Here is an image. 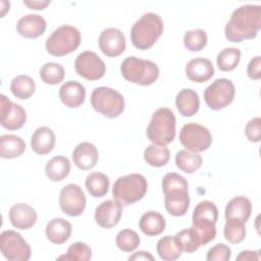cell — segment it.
Returning <instances> with one entry per match:
<instances>
[{
  "label": "cell",
  "mask_w": 261,
  "mask_h": 261,
  "mask_svg": "<svg viewBox=\"0 0 261 261\" xmlns=\"http://www.w3.org/2000/svg\"><path fill=\"white\" fill-rule=\"evenodd\" d=\"M261 28V6L246 4L232 11L224 28L225 38L229 42L240 43L256 38Z\"/></svg>",
  "instance_id": "cell-1"
},
{
  "label": "cell",
  "mask_w": 261,
  "mask_h": 261,
  "mask_svg": "<svg viewBox=\"0 0 261 261\" xmlns=\"http://www.w3.org/2000/svg\"><path fill=\"white\" fill-rule=\"evenodd\" d=\"M163 20L154 12L143 14L132 27V44L140 50L150 49L163 33Z\"/></svg>",
  "instance_id": "cell-2"
},
{
  "label": "cell",
  "mask_w": 261,
  "mask_h": 261,
  "mask_svg": "<svg viewBox=\"0 0 261 261\" xmlns=\"http://www.w3.org/2000/svg\"><path fill=\"white\" fill-rule=\"evenodd\" d=\"M218 219V209L216 205L208 200L201 201L195 207L192 216L193 227L198 232L201 245H207L216 237L215 224Z\"/></svg>",
  "instance_id": "cell-3"
},
{
  "label": "cell",
  "mask_w": 261,
  "mask_h": 261,
  "mask_svg": "<svg viewBox=\"0 0 261 261\" xmlns=\"http://www.w3.org/2000/svg\"><path fill=\"white\" fill-rule=\"evenodd\" d=\"M176 119L173 112L166 107L157 109L148 124L147 137L153 144L167 145L174 140Z\"/></svg>",
  "instance_id": "cell-4"
},
{
  "label": "cell",
  "mask_w": 261,
  "mask_h": 261,
  "mask_svg": "<svg viewBox=\"0 0 261 261\" xmlns=\"http://www.w3.org/2000/svg\"><path fill=\"white\" fill-rule=\"evenodd\" d=\"M120 71L127 82L141 86H150L159 76V68L156 63L136 56L126 57L120 65Z\"/></svg>",
  "instance_id": "cell-5"
},
{
  "label": "cell",
  "mask_w": 261,
  "mask_h": 261,
  "mask_svg": "<svg viewBox=\"0 0 261 261\" xmlns=\"http://www.w3.org/2000/svg\"><path fill=\"white\" fill-rule=\"evenodd\" d=\"M148 190V182L144 175L130 173L118 177L112 188L114 199L123 205H130L140 201Z\"/></svg>",
  "instance_id": "cell-6"
},
{
  "label": "cell",
  "mask_w": 261,
  "mask_h": 261,
  "mask_svg": "<svg viewBox=\"0 0 261 261\" xmlns=\"http://www.w3.org/2000/svg\"><path fill=\"white\" fill-rule=\"evenodd\" d=\"M80 31L69 24L57 28L46 40V50L49 54L61 57L77 49L81 44Z\"/></svg>",
  "instance_id": "cell-7"
},
{
  "label": "cell",
  "mask_w": 261,
  "mask_h": 261,
  "mask_svg": "<svg viewBox=\"0 0 261 261\" xmlns=\"http://www.w3.org/2000/svg\"><path fill=\"white\" fill-rule=\"evenodd\" d=\"M93 108L107 118H115L124 110L123 96L108 87H98L91 94Z\"/></svg>",
  "instance_id": "cell-8"
},
{
  "label": "cell",
  "mask_w": 261,
  "mask_h": 261,
  "mask_svg": "<svg viewBox=\"0 0 261 261\" xmlns=\"http://www.w3.org/2000/svg\"><path fill=\"white\" fill-rule=\"evenodd\" d=\"M236 88L228 79H217L204 91V100L212 110H220L228 106L234 98Z\"/></svg>",
  "instance_id": "cell-9"
},
{
  "label": "cell",
  "mask_w": 261,
  "mask_h": 261,
  "mask_svg": "<svg viewBox=\"0 0 261 261\" xmlns=\"http://www.w3.org/2000/svg\"><path fill=\"white\" fill-rule=\"evenodd\" d=\"M179 142L188 151L199 153L209 149L212 143V135L202 124L187 123L180 129Z\"/></svg>",
  "instance_id": "cell-10"
},
{
  "label": "cell",
  "mask_w": 261,
  "mask_h": 261,
  "mask_svg": "<svg viewBox=\"0 0 261 261\" xmlns=\"http://www.w3.org/2000/svg\"><path fill=\"white\" fill-rule=\"evenodd\" d=\"M0 251L9 261H28L31 258V247L15 230H4L0 234Z\"/></svg>",
  "instance_id": "cell-11"
},
{
  "label": "cell",
  "mask_w": 261,
  "mask_h": 261,
  "mask_svg": "<svg viewBox=\"0 0 261 261\" xmlns=\"http://www.w3.org/2000/svg\"><path fill=\"white\" fill-rule=\"evenodd\" d=\"M74 68L80 76L88 81L100 80L106 72L104 61L93 51L80 53L74 60Z\"/></svg>",
  "instance_id": "cell-12"
},
{
  "label": "cell",
  "mask_w": 261,
  "mask_h": 261,
  "mask_svg": "<svg viewBox=\"0 0 261 261\" xmlns=\"http://www.w3.org/2000/svg\"><path fill=\"white\" fill-rule=\"evenodd\" d=\"M86 196L82 188L75 184L63 187L59 194V206L63 213L71 217L83 214L86 208Z\"/></svg>",
  "instance_id": "cell-13"
},
{
  "label": "cell",
  "mask_w": 261,
  "mask_h": 261,
  "mask_svg": "<svg viewBox=\"0 0 261 261\" xmlns=\"http://www.w3.org/2000/svg\"><path fill=\"white\" fill-rule=\"evenodd\" d=\"M27 120L25 110L18 104L11 102L3 94L0 95V123L8 130L21 128Z\"/></svg>",
  "instance_id": "cell-14"
},
{
  "label": "cell",
  "mask_w": 261,
  "mask_h": 261,
  "mask_svg": "<svg viewBox=\"0 0 261 261\" xmlns=\"http://www.w3.org/2000/svg\"><path fill=\"white\" fill-rule=\"evenodd\" d=\"M99 47L108 57H117L125 50L126 43L122 32L116 28H107L99 36Z\"/></svg>",
  "instance_id": "cell-15"
},
{
  "label": "cell",
  "mask_w": 261,
  "mask_h": 261,
  "mask_svg": "<svg viewBox=\"0 0 261 261\" xmlns=\"http://www.w3.org/2000/svg\"><path fill=\"white\" fill-rule=\"evenodd\" d=\"M122 215V205L119 201L106 200L95 210L96 223L103 228H112L119 222Z\"/></svg>",
  "instance_id": "cell-16"
},
{
  "label": "cell",
  "mask_w": 261,
  "mask_h": 261,
  "mask_svg": "<svg viewBox=\"0 0 261 261\" xmlns=\"http://www.w3.org/2000/svg\"><path fill=\"white\" fill-rule=\"evenodd\" d=\"M37 219L36 210L25 203L15 204L9 210V220L15 228L29 229L36 224Z\"/></svg>",
  "instance_id": "cell-17"
},
{
  "label": "cell",
  "mask_w": 261,
  "mask_h": 261,
  "mask_svg": "<svg viewBox=\"0 0 261 261\" xmlns=\"http://www.w3.org/2000/svg\"><path fill=\"white\" fill-rule=\"evenodd\" d=\"M47 24L43 16L39 14H27L20 17L16 23L17 33L25 39H37L46 31Z\"/></svg>",
  "instance_id": "cell-18"
},
{
  "label": "cell",
  "mask_w": 261,
  "mask_h": 261,
  "mask_svg": "<svg viewBox=\"0 0 261 261\" xmlns=\"http://www.w3.org/2000/svg\"><path fill=\"white\" fill-rule=\"evenodd\" d=\"M99 158V153L95 145L89 142L77 144L72 152V160L76 167L82 170L92 169Z\"/></svg>",
  "instance_id": "cell-19"
},
{
  "label": "cell",
  "mask_w": 261,
  "mask_h": 261,
  "mask_svg": "<svg viewBox=\"0 0 261 261\" xmlns=\"http://www.w3.org/2000/svg\"><path fill=\"white\" fill-rule=\"evenodd\" d=\"M59 98L66 107L77 108L85 102V87L76 81L65 82L59 89Z\"/></svg>",
  "instance_id": "cell-20"
},
{
  "label": "cell",
  "mask_w": 261,
  "mask_h": 261,
  "mask_svg": "<svg viewBox=\"0 0 261 261\" xmlns=\"http://www.w3.org/2000/svg\"><path fill=\"white\" fill-rule=\"evenodd\" d=\"M186 74L192 82L204 83L214 75V66L207 58H194L187 63Z\"/></svg>",
  "instance_id": "cell-21"
},
{
  "label": "cell",
  "mask_w": 261,
  "mask_h": 261,
  "mask_svg": "<svg viewBox=\"0 0 261 261\" xmlns=\"http://www.w3.org/2000/svg\"><path fill=\"white\" fill-rule=\"evenodd\" d=\"M31 146L39 155L50 153L55 147V134L48 126L38 127L32 135Z\"/></svg>",
  "instance_id": "cell-22"
},
{
  "label": "cell",
  "mask_w": 261,
  "mask_h": 261,
  "mask_svg": "<svg viewBox=\"0 0 261 261\" xmlns=\"http://www.w3.org/2000/svg\"><path fill=\"white\" fill-rule=\"evenodd\" d=\"M252 212L251 201L245 196L232 198L225 207V219H236L246 223Z\"/></svg>",
  "instance_id": "cell-23"
},
{
  "label": "cell",
  "mask_w": 261,
  "mask_h": 261,
  "mask_svg": "<svg viewBox=\"0 0 261 261\" xmlns=\"http://www.w3.org/2000/svg\"><path fill=\"white\" fill-rule=\"evenodd\" d=\"M175 105L179 114L185 117H191L195 115L199 110V95L192 89H182L176 95Z\"/></svg>",
  "instance_id": "cell-24"
},
{
  "label": "cell",
  "mask_w": 261,
  "mask_h": 261,
  "mask_svg": "<svg viewBox=\"0 0 261 261\" xmlns=\"http://www.w3.org/2000/svg\"><path fill=\"white\" fill-rule=\"evenodd\" d=\"M71 224L63 218H54L50 220L46 225V237L53 244L65 243L71 234Z\"/></svg>",
  "instance_id": "cell-25"
},
{
  "label": "cell",
  "mask_w": 261,
  "mask_h": 261,
  "mask_svg": "<svg viewBox=\"0 0 261 261\" xmlns=\"http://www.w3.org/2000/svg\"><path fill=\"white\" fill-rule=\"evenodd\" d=\"M165 219L163 215L156 211L144 213L139 221L140 229L148 237H155L162 233L165 229Z\"/></svg>",
  "instance_id": "cell-26"
},
{
  "label": "cell",
  "mask_w": 261,
  "mask_h": 261,
  "mask_svg": "<svg viewBox=\"0 0 261 261\" xmlns=\"http://www.w3.org/2000/svg\"><path fill=\"white\" fill-rule=\"evenodd\" d=\"M187 179L176 172H168L162 178V191L164 197H177L188 195Z\"/></svg>",
  "instance_id": "cell-27"
},
{
  "label": "cell",
  "mask_w": 261,
  "mask_h": 261,
  "mask_svg": "<svg viewBox=\"0 0 261 261\" xmlns=\"http://www.w3.org/2000/svg\"><path fill=\"white\" fill-rule=\"evenodd\" d=\"M25 151L24 141L14 135H3L0 137V156L4 159L19 157Z\"/></svg>",
  "instance_id": "cell-28"
},
{
  "label": "cell",
  "mask_w": 261,
  "mask_h": 261,
  "mask_svg": "<svg viewBox=\"0 0 261 261\" xmlns=\"http://www.w3.org/2000/svg\"><path fill=\"white\" fill-rule=\"evenodd\" d=\"M70 162L65 156H54L51 158L45 167L47 177L52 181H60L64 179L70 172Z\"/></svg>",
  "instance_id": "cell-29"
},
{
  "label": "cell",
  "mask_w": 261,
  "mask_h": 261,
  "mask_svg": "<svg viewBox=\"0 0 261 261\" xmlns=\"http://www.w3.org/2000/svg\"><path fill=\"white\" fill-rule=\"evenodd\" d=\"M86 189L94 198L104 197L109 189V178L102 172H91L86 177Z\"/></svg>",
  "instance_id": "cell-30"
},
{
  "label": "cell",
  "mask_w": 261,
  "mask_h": 261,
  "mask_svg": "<svg viewBox=\"0 0 261 261\" xmlns=\"http://www.w3.org/2000/svg\"><path fill=\"white\" fill-rule=\"evenodd\" d=\"M35 90V81L27 74L17 75L10 83V91L12 95L20 100H25L32 97Z\"/></svg>",
  "instance_id": "cell-31"
},
{
  "label": "cell",
  "mask_w": 261,
  "mask_h": 261,
  "mask_svg": "<svg viewBox=\"0 0 261 261\" xmlns=\"http://www.w3.org/2000/svg\"><path fill=\"white\" fill-rule=\"evenodd\" d=\"M170 158L169 149L166 145L152 144L148 146L144 151L145 161L154 167H162L167 164Z\"/></svg>",
  "instance_id": "cell-32"
},
{
  "label": "cell",
  "mask_w": 261,
  "mask_h": 261,
  "mask_svg": "<svg viewBox=\"0 0 261 261\" xmlns=\"http://www.w3.org/2000/svg\"><path fill=\"white\" fill-rule=\"evenodd\" d=\"M203 159L199 153L188 150H180L175 155V164L177 168L186 173L196 172L202 165Z\"/></svg>",
  "instance_id": "cell-33"
},
{
  "label": "cell",
  "mask_w": 261,
  "mask_h": 261,
  "mask_svg": "<svg viewBox=\"0 0 261 261\" xmlns=\"http://www.w3.org/2000/svg\"><path fill=\"white\" fill-rule=\"evenodd\" d=\"M174 238L181 252L193 253L202 246L200 237L193 226L178 231Z\"/></svg>",
  "instance_id": "cell-34"
},
{
  "label": "cell",
  "mask_w": 261,
  "mask_h": 261,
  "mask_svg": "<svg viewBox=\"0 0 261 261\" xmlns=\"http://www.w3.org/2000/svg\"><path fill=\"white\" fill-rule=\"evenodd\" d=\"M156 250L159 257L164 261H174L181 255V250L173 236H165L161 238L157 242Z\"/></svg>",
  "instance_id": "cell-35"
},
{
  "label": "cell",
  "mask_w": 261,
  "mask_h": 261,
  "mask_svg": "<svg viewBox=\"0 0 261 261\" xmlns=\"http://www.w3.org/2000/svg\"><path fill=\"white\" fill-rule=\"evenodd\" d=\"M240 59V49L236 47H227L218 53L216 57V63L221 71H230L238 66Z\"/></svg>",
  "instance_id": "cell-36"
},
{
  "label": "cell",
  "mask_w": 261,
  "mask_h": 261,
  "mask_svg": "<svg viewBox=\"0 0 261 261\" xmlns=\"http://www.w3.org/2000/svg\"><path fill=\"white\" fill-rule=\"evenodd\" d=\"M65 71L61 64L46 62L40 68V77L47 85H57L64 79Z\"/></svg>",
  "instance_id": "cell-37"
},
{
  "label": "cell",
  "mask_w": 261,
  "mask_h": 261,
  "mask_svg": "<svg viewBox=\"0 0 261 261\" xmlns=\"http://www.w3.org/2000/svg\"><path fill=\"white\" fill-rule=\"evenodd\" d=\"M207 34L202 29H196L186 32L184 35V45L185 47L193 52L201 51L207 45Z\"/></svg>",
  "instance_id": "cell-38"
},
{
  "label": "cell",
  "mask_w": 261,
  "mask_h": 261,
  "mask_svg": "<svg viewBox=\"0 0 261 261\" xmlns=\"http://www.w3.org/2000/svg\"><path fill=\"white\" fill-rule=\"evenodd\" d=\"M223 234L224 238L231 244H239L243 242L246 237L245 223L236 219H226Z\"/></svg>",
  "instance_id": "cell-39"
},
{
  "label": "cell",
  "mask_w": 261,
  "mask_h": 261,
  "mask_svg": "<svg viewBox=\"0 0 261 261\" xmlns=\"http://www.w3.org/2000/svg\"><path fill=\"white\" fill-rule=\"evenodd\" d=\"M116 246L122 252H133L140 245V237L133 229H121L115 239Z\"/></svg>",
  "instance_id": "cell-40"
},
{
  "label": "cell",
  "mask_w": 261,
  "mask_h": 261,
  "mask_svg": "<svg viewBox=\"0 0 261 261\" xmlns=\"http://www.w3.org/2000/svg\"><path fill=\"white\" fill-rule=\"evenodd\" d=\"M164 206L172 216H182L189 209L190 196L188 194L177 197H164Z\"/></svg>",
  "instance_id": "cell-41"
},
{
  "label": "cell",
  "mask_w": 261,
  "mask_h": 261,
  "mask_svg": "<svg viewBox=\"0 0 261 261\" xmlns=\"http://www.w3.org/2000/svg\"><path fill=\"white\" fill-rule=\"evenodd\" d=\"M92 258L91 248L83 242H75L69 246L65 255L58 257V260H82L89 261Z\"/></svg>",
  "instance_id": "cell-42"
},
{
  "label": "cell",
  "mask_w": 261,
  "mask_h": 261,
  "mask_svg": "<svg viewBox=\"0 0 261 261\" xmlns=\"http://www.w3.org/2000/svg\"><path fill=\"white\" fill-rule=\"evenodd\" d=\"M231 257V251L225 244H216L212 247L207 255L206 260L208 261H228Z\"/></svg>",
  "instance_id": "cell-43"
},
{
  "label": "cell",
  "mask_w": 261,
  "mask_h": 261,
  "mask_svg": "<svg viewBox=\"0 0 261 261\" xmlns=\"http://www.w3.org/2000/svg\"><path fill=\"white\" fill-rule=\"evenodd\" d=\"M245 134L250 142L257 143L261 140V118H252L245 127Z\"/></svg>",
  "instance_id": "cell-44"
},
{
  "label": "cell",
  "mask_w": 261,
  "mask_h": 261,
  "mask_svg": "<svg viewBox=\"0 0 261 261\" xmlns=\"http://www.w3.org/2000/svg\"><path fill=\"white\" fill-rule=\"evenodd\" d=\"M247 74L250 79L258 81L261 77V57L255 56L252 58L247 67Z\"/></svg>",
  "instance_id": "cell-45"
},
{
  "label": "cell",
  "mask_w": 261,
  "mask_h": 261,
  "mask_svg": "<svg viewBox=\"0 0 261 261\" xmlns=\"http://www.w3.org/2000/svg\"><path fill=\"white\" fill-rule=\"evenodd\" d=\"M260 251H242L238 257L237 260L242 261H250V260H260Z\"/></svg>",
  "instance_id": "cell-46"
},
{
  "label": "cell",
  "mask_w": 261,
  "mask_h": 261,
  "mask_svg": "<svg viewBox=\"0 0 261 261\" xmlns=\"http://www.w3.org/2000/svg\"><path fill=\"white\" fill-rule=\"evenodd\" d=\"M23 4L27 5L28 7H30L31 9H35V10H42L45 9L49 4L50 1L48 0H41V1H23Z\"/></svg>",
  "instance_id": "cell-47"
},
{
  "label": "cell",
  "mask_w": 261,
  "mask_h": 261,
  "mask_svg": "<svg viewBox=\"0 0 261 261\" xmlns=\"http://www.w3.org/2000/svg\"><path fill=\"white\" fill-rule=\"evenodd\" d=\"M128 260H154V257L149 252L139 251L136 252L134 255L129 256Z\"/></svg>",
  "instance_id": "cell-48"
}]
</instances>
